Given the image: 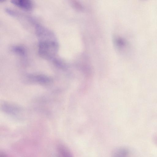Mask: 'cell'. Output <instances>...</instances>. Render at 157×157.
Instances as JSON below:
<instances>
[{
  "label": "cell",
  "instance_id": "5",
  "mask_svg": "<svg viewBox=\"0 0 157 157\" xmlns=\"http://www.w3.org/2000/svg\"><path fill=\"white\" fill-rule=\"evenodd\" d=\"M29 77L36 82L41 83H47L51 81L49 78L43 75H33L29 76Z\"/></svg>",
  "mask_w": 157,
  "mask_h": 157
},
{
  "label": "cell",
  "instance_id": "6",
  "mask_svg": "<svg viewBox=\"0 0 157 157\" xmlns=\"http://www.w3.org/2000/svg\"><path fill=\"white\" fill-rule=\"evenodd\" d=\"M13 51L17 54L21 55H23L25 53L24 48L21 46H15L13 48Z\"/></svg>",
  "mask_w": 157,
  "mask_h": 157
},
{
  "label": "cell",
  "instance_id": "2",
  "mask_svg": "<svg viewBox=\"0 0 157 157\" xmlns=\"http://www.w3.org/2000/svg\"><path fill=\"white\" fill-rule=\"evenodd\" d=\"M131 150L128 147L121 146L114 148L112 151L111 157H133Z\"/></svg>",
  "mask_w": 157,
  "mask_h": 157
},
{
  "label": "cell",
  "instance_id": "1",
  "mask_svg": "<svg viewBox=\"0 0 157 157\" xmlns=\"http://www.w3.org/2000/svg\"><path fill=\"white\" fill-rule=\"evenodd\" d=\"M56 39L40 40L38 45V53L44 59H50L57 54L58 45Z\"/></svg>",
  "mask_w": 157,
  "mask_h": 157
},
{
  "label": "cell",
  "instance_id": "3",
  "mask_svg": "<svg viewBox=\"0 0 157 157\" xmlns=\"http://www.w3.org/2000/svg\"><path fill=\"white\" fill-rule=\"evenodd\" d=\"M11 2L17 7L27 10H31L33 6V2L30 0H13Z\"/></svg>",
  "mask_w": 157,
  "mask_h": 157
},
{
  "label": "cell",
  "instance_id": "4",
  "mask_svg": "<svg viewBox=\"0 0 157 157\" xmlns=\"http://www.w3.org/2000/svg\"><path fill=\"white\" fill-rule=\"evenodd\" d=\"M57 152V157H73L70 150L63 144H60L58 146Z\"/></svg>",
  "mask_w": 157,
  "mask_h": 157
}]
</instances>
